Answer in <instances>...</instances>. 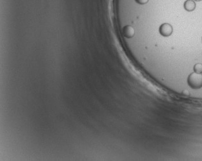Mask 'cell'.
Returning a JSON list of instances; mask_svg holds the SVG:
<instances>
[{
  "label": "cell",
  "mask_w": 202,
  "mask_h": 161,
  "mask_svg": "<svg viewBox=\"0 0 202 161\" xmlns=\"http://www.w3.org/2000/svg\"><path fill=\"white\" fill-rule=\"evenodd\" d=\"M188 85L193 89H198L202 87V74L196 72L191 73L187 79Z\"/></svg>",
  "instance_id": "obj_1"
},
{
  "label": "cell",
  "mask_w": 202,
  "mask_h": 161,
  "mask_svg": "<svg viewBox=\"0 0 202 161\" xmlns=\"http://www.w3.org/2000/svg\"><path fill=\"white\" fill-rule=\"evenodd\" d=\"M173 32V27L168 23H164L159 27V33L163 37H169Z\"/></svg>",
  "instance_id": "obj_2"
},
{
  "label": "cell",
  "mask_w": 202,
  "mask_h": 161,
  "mask_svg": "<svg viewBox=\"0 0 202 161\" xmlns=\"http://www.w3.org/2000/svg\"><path fill=\"white\" fill-rule=\"evenodd\" d=\"M123 34L125 37L130 38L134 36L135 30L132 26L126 25L123 28Z\"/></svg>",
  "instance_id": "obj_3"
},
{
  "label": "cell",
  "mask_w": 202,
  "mask_h": 161,
  "mask_svg": "<svg viewBox=\"0 0 202 161\" xmlns=\"http://www.w3.org/2000/svg\"><path fill=\"white\" fill-rule=\"evenodd\" d=\"M184 7L187 12H192L196 8V3L194 0H186L184 3Z\"/></svg>",
  "instance_id": "obj_4"
},
{
  "label": "cell",
  "mask_w": 202,
  "mask_h": 161,
  "mask_svg": "<svg viewBox=\"0 0 202 161\" xmlns=\"http://www.w3.org/2000/svg\"><path fill=\"white\" fill-rule=\"evenodd\" d=\"M194 71L198 74L202 73V64H196L194 66Z\"/></svg>",
  "instance_id": "obj_5"
},
{
  "label": "cell",
  "mask_w": 202,
  "mask_h": 161,
  "mask_svg": "<svg viewBox=\"0 0 202 161\" xmlns=\"http://www.w3.org/2000/svg\"><path fill=\"white\" fill-rule=\"evenodd\" d=\"M134 1L136 2V3H137L139 5H143L147 4L149 2V0H134Z\"/></svg>",
  "instance_id": "obj_6"
},
{
  "label": "cell",
  "mask_w": 202,
  "mask_h": 161,
  "mask_svg": "<svg viewBox=\"0 0 202 161\" xmlns=\"http://www.w3.org/2000/svg\"><path fill=\"white\" fill-rule=\"evenodd\" d=\"M182 94L185 96H189L190 95V93L189 92V90H184L182 91Z\"/></svg>",
  "instance_id": "obj_7"
},
{
  "label": "cell",
  "mask_w": 202,
  "mask_h": 161,
  "mask_svg": "<svg viewBox=\"0 0 202 161\" xmlns=\"http://www.w3.org/2000/svg\"><path fill=\"white\" fill-rule=\"evenodd\" d=\"M194 1H196V2H200L201 0H194Z\"/></svg>",
  "instance_id": "obj_8"
}]
</instances>
